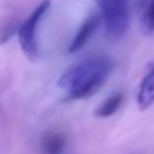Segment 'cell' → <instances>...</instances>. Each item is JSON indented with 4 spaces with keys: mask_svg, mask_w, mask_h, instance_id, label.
I'll return each mask as SVG.
<instances>
[{
    "mask_svg": "<svg viewBox=\"0 0 154 154\" xmlns=\"http://www.w3.org/2000/svg\"><path fill=\"white\" fill-rule=\"evenodd\" d=\"M100 20H102V17H99V15H90V17L81 24V27L78 29L76 35L73 36V39H72V42H70V45H69V50H67L69 54L78 52L90 41V38H91V36L96 33V30L99 29Z\"/></svg>",
    "mask_w": 154,
    "mask_h": 154,
    "instance_id": "obj_4",
    "label": "cell"
},
{
    "mask_svg": "<svg viewBox=\"0 0 154 154\" xmlns=\"http://www.w3.org/2000/svg\"><path fill=\"white\" fill-rule=\"evenodd\" d=\"M123 102H124V94L121 91H117V93L111 94L109 97H106L100 103V106L94 111V114L99 118H108V117L114 115L120 109V106L123 105Z\"/></svg>",
    "mask_w": 154,
    "mask_h": 154,
    "instance_id": "obj_7",
    "label": "cell"
},
{
    "mask_svg": "<svg viewBox=\"0 0 154 154\" xmlns=\"http://www.w3.org/2000/svg\"><path fill=\"white\" fill-rule=\"evenodd\" d=\"M67 145L66 135L57 130H50L44 133L41 139V151L42 154H64Z\"/></svg>",
    "mask_w": 154,
    "mask_h": 154,
    "instance_id": "obj_6",
    "label": "cell"
},
{
    "mask_svg": "<svg viewBox=\"0 0 154 154\" xmlns=\"http://www.w3.org/2000/svg\"><path fill=\"white\" fill-rule=\"evenodd\" d=\"M142 29L148 35L154 33V0H151V3L148 5V8L142 17Z\"/></svg>",
    "mask_w": 154,
    "mask_h": 154,
    "instance_id": "obj_8",
    "label": "cell"
},
{
    "mask_svg": "<svg viewBox=\"0 0 154 154\" xmlns=\"http://www.w3.org/2000/svg\"><path fill=\"white\" fill-rule=\"evenodd\" d=\"M100 17L105 24L106 35L111 39H121L130 24L129 2L127 0H96Z\"/></svg>",
    "mask_w": 154,
    "mask_h": 154,
    "instance_id": "obj_2",
    "label": "cell"
},
{
    "mask_svg": "<svg viewBox=\"0 0 154 154\" xmlns=\"http://www.w3.org/2000/svg\"><path fill=\"white\" fill-rule=\"evenodd\" d=\"M112 61L105 55H91L70 66L57 85L64 91L66 100H81L96 94L112 72Z\"/></svg>",
    "mask_w": 154,
    "mask_h": 154,
    "instance_id": "obj_1",
    "label": "cell"
},
{
    "mask_svg": "<svg viewBox=\"0 0 154 154\" xmlns=\"http://www.w3.org/2000/svg\"><path fill=\"white\" fill-rule=\"evenodd\" d=\"M136 103L141 111L148 109L154 103V64L148 67L147 73L144 75V78L138 87Z\"/></svg>",
    "mask_w": 154,
    "mask_h": 154,
    "instance_id": "obj_5",
    "label": "cell"
},
{
    "mask_svg": "<svg viewBox=\"0 0 154 154\" xmlns=\"http://www.w3.org/2000/svg\"><path fill=\"white\" fill-rule=\"evenodd\" d=\"M50 6H51V0L41 2L35 8V11L18 27V32H17L18 44H20L21 50L24 52V55L30 60H36L39 57V45H38L36 30H38V24L41 23V20L44 18V15L47 14Z\"/></svg>",
    "mask_w": 154,
    "mask_h": 154,
    "instance_id": "obj_3",
    "label": "cell"
}]
</instances>
